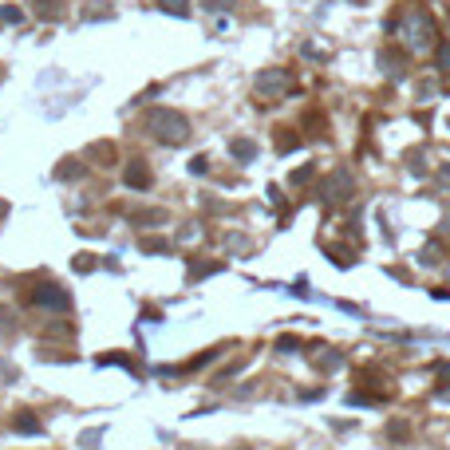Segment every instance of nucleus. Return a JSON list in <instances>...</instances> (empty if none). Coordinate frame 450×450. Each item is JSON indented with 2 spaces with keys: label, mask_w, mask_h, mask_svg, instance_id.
I'll return each mask as SVG.
<instances>
[{
  "label": "nucleus",
  "mask_w": 450,
  "mask_h": 450,
  "mask_svg": "<svg viewBox=\"0 0 450 450\" xmlns=\"http://www.w3.org/2000/svg\"><path fill=\"white\" fill-rule=\"evenodd\" d=\"M143 127L159 143H166V146H182L186 138H190V122L178 115V111H170V107H154V111H146V119H143Z\"/></svg>",
  "instance_id": "obj_1"
},
{
  "label": "nucleus",
  "mask_w": 450,
  "mask_h": 450,
  "mask_svg": "<svg viewBox=\"0 0 450 450\" xmlns=\"http://www.w3.org/2000/svg\"><path fill=\"white\" fill-rule=\"evenodd\" d=\"M32 305L48 308V312H67V308H72V296H67L60 284H40V289L32 292Z\"/></svg>",
  "instance_id": "obj_2"
},
{
  "label": "nucleus",
  "mask_w": 450,
  "mask_h": 450,
  "mask_svg": "<svg viewBox=\"0 0 450 450\" xmlns=\"http://www.w3.org/2000/svg\"><path fill=\"white\" fill-rule=\"evenodd\" d=\"M407 32H411V36H407V44H411V48H426V44H431V36H435V24H431V16L411 13V16H407Z\"/></svg>",
  "instance_id": "obj_3"
},
{
  "label": "nucleus",
  "mask_w": 450,
  "mask_h": 450,
  "mask_svg": "<svg viewBox=\"0 0 450 450\" xmlns=\"http://www.w3.org/2000/svg\"><path fill=\"white\" fill-rule=\"evenodd\" d=\"M289 87H292V75L289 72H265V75H257V95H261V99L284 95Z\"/></svg>",
  "instance_id": "obj_4"
},
{
  "label": "nucleus",
  "mask_w": 450,
  "mask_h": 450,
  "mask_svg": "<svg viewBox=\"0 0 450 450\" xmlns=\"http://www.w3.org/2000/svg\"><path fill=\"white\" fill-rule=\"evenodd\" d=\"M13 431H16V435H44V423H40L32 411H20L13 419Z\"/></svg>",
  "instance_id": "obj_5"
},
{
  "label": "nucleus",
  "mask_w": 450,
  "mask_h": 450,
  "mask_svg": "<svg viewBox=\"0 0 450 450\" xmlns=\"http://www.w3.org/2000/svg\"><path fill=\"white\" fill-rule=\"evenodd\" d=\"M127 186H131V190H146V186H150V170H146V162L134 159L131 166H127Z\"/></svg>",
  "instance_id": "obj_6"
},
{
  "label": "nucleus",
  "mask_w": 450,
  "mask_h": 450,
  "mask_svg": "<svg viewBox=\"0 0 450 450\" xmlns=\"http://www.w3.org/2000/svg\"><path fill=\"white\" fill-rule=\"evenodd\" d=\"M36 4V16L40 20H63L67 8H63V0H32Z\"/></svg>",
  "instance_id": "obj_7"
},
{
  "label": "nucleus",
  "mask_w": 450,
  "mask_h": 450,
  "mask_svg": "<svg viewBox=\"0 0 450 450\" xmlns=\"http://www.w3.org/2000/svg\"><path fill=\"white\" fill-rule=\"evenodd\" d=\"M230 150L237 154V159H245V162H249V159L257 154V143H249V138H237V143H233Z\"/></svg>",
  "instance_id": "obj_8"
},
{
  "label": "nucleus",
  "mask_w": 450,
  "mask_h": 450,
  "mask_svg": "<svg viewBox=\"0 0 450 450\" xmlns=\"http://www.w3.org/2000/svg\"><path fill=\"white\" fill-rule=\"evenodd\" d=\"M162 8L174 16H190V0H162Z\"/></svg>",
  "instance_id": "obj_9"
},
{
  "label": "nucleus",
  "mask_w": 450,
  "mask_h": 450,
  "mask_svg": "<svg viewBox=\"0 0 450 450\" xmlns=\"http://www.w3.org/2000/svg\"><path fill=\"white\" fill-rule=\"evenodd\" d=\"M143 249H146V253H166L170 241H162V237H143Z\"/></svg>",
  "instance_id": "obj_10"
},
{
  "label": "nucleus",
  "mask_w": 450,
  "mask_h": 450,
  "mask_svg": "<svg viewBox=\"0 0 450 450\" xmlns=\"http://www.w3.org/2000/svg\"><path fill=\"white\" fill-rule=\"evenodd\" d=\"M103 438V431H87L83 438H79V447H87V450H95V442Z\"/></svg>",
  "instance_id": "obj_11"
},
{
  "label": "nucleus",
  "mask_w": 450,
  "mask_h": 450,
  "mask_svg": "<svg viewBox=\"0 0 450 450\" xmlns=\"http://www.w3.org/2000/svg\"><path fill=\"white\" fill-rule=\"evenodd\" d=\"M0 20H8V24H20V8H0Z\"/></svg>",
  "instance_id": "obj_12"
},
{
  "label": "nucleus",
  "mask_w": 450,
  "mask_h": 450,
  "mask_svg": "<svg viewBox=\"0 0 450 450\" xmlns=\"http://www.w3.org/2000/svg\"><path fill=\"white\" fill-rule=\"evenodd\" d=\"M438 399H442V403H450V391H438Z\"/></svg>",
  "instance_id": "obj_13"
},
{
  "label": "nucleus",
  "mask_w": 450,
  "mask_h": 450,
  "mask_svg": "<svg viewBox=\"0 0 450 450\" xmlns=\"http://www.w3.org/2000/svg\"><path fill=\"white\" fill-rule=\"evenodd\" d=\"M4 209H8V206H4V202H0V218H4Z\"/></svg>",
  "instance_id": "obj_14"
},
{
  "label": "nucleus",
  "mask_w": 450,
  "mask_h": 450,
  "mask_svg": "<svg viewBox=\"0 0 450 450\" xmlns=\"http://www.w3.org/2000/svg\"><path fill=\"white\" fill-rule=\"evenodd\" d=\"M447 230H450V218H447Z\"/></svg>",
  "instance_id": "obj_15"
},
{
  "label": "nucleus",
  "mask_w": 450,
  "mask_h": 450,
  "mask_svg": "<svg viewBox=\"0 0 450 450\" xmlns=\"http://www.w3.org/2000/svg\"><path fill=\"white\" fill-rule=\"evenodd\" d=\"M182 450H194V447H182Z\"/></svg>",
  "instance_id": "obj_16"
}]
</instances>
